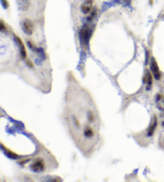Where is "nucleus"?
Instances as JSON below:
<instances>
[{"label":"nucleus","instance_id":"obj_4","mask_svg":"<svg viewBox=\"0 0 164 182\" xmlns=\"http://www.w3.org/2000/svg\"><path fill=\"white\" fill-rule=\"evenodd\" d=\"M150 68H151V71H152L154 78L156 79L157 80H159L161 79V73H160V71H159V68H158V64H157V62L155 61V59H154V58L151 59Z\"/></svg>","mask_w":164,"mask_h":182},{"label":"nucleus","instance_id":"obj_6","mask_svg":"<svg viewBox=\"0 0 164 182\" xmlns=\"http://www.w3.org/2000/svg\"><path fill=\"white\" fill-rule=\"evenodd\" d=\"M15 39H16V42H17L18 43V46H19V47L21 56L23 57V59H25L26 57H27V51H26V48H25V46H24V43H23L21 39L18 37V36H15Z\"/></svg>","mask_w":164,"mask_h":182},{"label":"nucleus","instance_id":"obj_12","mask_svg":"<svg viewBox=\"0 0 164 182\" xmlns=\"http://www.w3.org/2000/svg\"><path fill=\"white\" fill-rule=\"evenodd\" d=\"M162 126L164 127V114L162 115Z\"/></svg>","mask_w":164,"mask_h":182},{"label":"nucleus","instance_id":"obj_10","mask_svg":"<svg viewBox=\"0 0 164 182\" xmlns=\"http://www.w3.org/2000/svg\"><path fill=\"white\" fill-rule=\"evenodd\" d=\"M1 2H2V6H3L4 8H7L8 7V2L6 0H1Z\"/></svg>","mask_w":164,"mask_h":182},{"label":"nucleus","instance_id":"obj_3","mask_svg":"<svg viewBox=\"0 0 164 182\" xmlns=\"http://www.w3.org/2000/svg\"><path fill=\"white\" fill-rule=\"evenodd\" d=\"M22 29L24 33L28 35H32L34 32V24L32 21L28 19H26L22 22Z\"/></svg>","mask_w":164,"mask_h":182},{"label":"nucleus","instance_id":"obj_1","mask_svg":"<svg viewBox=\"0 0 164 182\" xmlns=\"http://www.w3.org/2000/svg\"><path fill=\"white\" fill-rule=\"evenodd\" d=\"M32 170L35 172H43L45 170V163L41 158L35 159L31 165Z\"/></svg>","mask_w":164,"mask_h":182},{"label":"nucleus","instance_id":"obj_5","mask_svg":"<svg viewBox=\"0 0 164 182\" xmlns=\"http://www.w3.org/2000/svg\"><path fill=\"white\" fill-rule=\"evenodd\" d=\"M93 1L92 0H85L81 5V11L84 14H89L91 12Z\"/></svg>","mask_w":164,"mask_h":182},{"label":"nucleus","instance_id":"obj_7","mask_svg":"<svg viewBox=\"0 0 164 182\" xmlns=\"http://www.w3.org/2000/svg\"><path fill=\"white\" fill-rule=\"evenodd\" d=\"M17 2L20 10L27 11L30 7L31 0H17Z\"/></svg>","mask_w":164,"mask_h":182},{"label":"nucleus","instance_id":"obj_9","mask_svg":"<svg viewBox=\"0 0 164 182\" xmlns=\"http://www.w3.org/2000/svg\"><path fill=\"white\" fill-rule=\"evenodd\" d=\"M146 78H147L146 83H147V85L150 86L152 84V76H151V75H150V73L149 72H147V75L146 76Z\"/></svg>","mask_w":164,"mask_h":182},{"label":"nucleus","instance_id":"obj_11","mask_svg":"<svg viewBox=\"0 0 164 182\" xmlns=\"http://www.w3.org/2000/svg\"><path fill=\"white\" fill-rule=\"evenodd\" d=\"M123 2H125L126 3H131V0H123Z\"/></svg>","mask_w":164,"mask_h":182},{"label":"nucleus","instance_id":"obj_2","mask_svg":"<svg viewBox=\"0 0 164 182\" xmlns=\"http://www.w3.org/2000/svg\"><path fill=\"white\" fill-rule=\"evenodd\" d=\"M90 28L87 25H85L82 27V29L80 30L79 33V37H80L81 43L83 45H87L89 39H90Z\"/></svg>","mask_w":164,"mask_h":182},{"label":"nucleus","instance_id":"obj_8","mask_svg":"<svg viewBox=\"0 0 164 182\" xmlns=\"http://www.w3.org/2000/svg\"><path fill=\"white\" fill-rule=\"evenodd\" d=\"M155 126H156V119H154V121H153V123L151 124L150 127L149 128V130H148V135L149 136H151L153 133H154V129H155Z\"/></svg>","mask_w":164,"mask_h":182}]
</instances>
